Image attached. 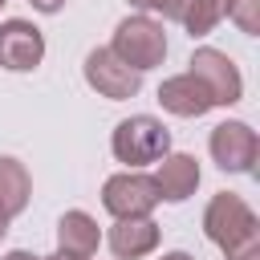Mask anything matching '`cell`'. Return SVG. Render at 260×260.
<instances>
[{
	"label": "cell",
	"mask_w": 260,
	"mask_h": 260,
	"mask_svg": "<svg viewBox=\"0 0 260 260\" xmlns=\"http://www.w3.org/2000/svg\"><path fill=\"white\" fill-rule=\"evenodd\" d=\"M28 4H32V8L41 12V16H57V12H61V8H65L69 0H28Z\"/></svg>",
	"instance_id": "obj_17"
},
{
	"label": "cell",
	"mask_w": 260,
	"mask_h": 260,
	"mask_svg": "<svg viewBox=\"0 0 260 260\" xmlns=\"http://www.w3.org/2000/svg\"><path fill=\"white\" fill-rule=\"evenodd\" d=\"M138 12H146V16H162V20H183V12H187V4L191 0H130Z\"/></svg>",
	"instance_id": "obj_16"
},
{
	"label": "cell",
	"mask_w": 260,
	"mask_h": 260,
	"mask_svg": "<svg viewBox=\"0 0 260 260\" xmlns=\"http://www.w3.org/2000/svg\"><path fill=\"white\" fill-rule=\"evenodd\" d=\"M158 106L167 110V114H175V118H203V114H211L215 106H211V93L199 85V77H191V73H175V77H162V85H158Z\"/></svg>",
	"instance_id": "obj_11"
},
{
	"label": "cell",
	"mask_w": 260,
	"mask_h": 260,
	"mask_svg": "<svg viewBox=\"0 0 260 260\" xmlns=\"http://www.w3.org/2000/svg\"><path fill=\"white\" fill-rule=\"evenodd\" d=\"M41 61H45V32L24 16L0 20V69L32 73Z\"/></svg>",
	"instance_id": "obj_8"
},
{
	"label": "cell",
	"mask_w": 260,
	"mask_h": 260,
	"mask_svg": "<svg viewBox=\"0 0 260 260\" xmlns=\"http://www.w3.org/2000/svg\"><path fill=\"white\" fill-rule=\"evenodd\" d=\"M8 223H12V219H8L4 211H0V244H4V236H8Z\"/></svg>",
	"instance_id": "obj_20"
},
{
	"label": "cell",
	"mask_w": 260,
	"mask_h": 260,
	"mask_svg": "<svg viewBox=\"0 0 260 260\" xmlns=\"http://www.w3.org/2000/svg\"><path fill=\"white\" fill-rule=\"evenodd\" d=\"M228 20H232L244 37H256V32H260V0H232V4H228Z\"/></svg>",
	"instance_id": "obj_15"
},
{
	"label": "cell",
	"mask_w": 260,
	"mask_h": 260,
	"mask_svg": "<svg viewBox=\"0 0 260 260\" xmlns=\"http://www.w3.org/2000/svg\"><path fill=\"white\" fill-rule=\"evenodd\" d=\"M158 203V187L146 171H118L102 183V207L114 219H146Z\"/></svg>",
	"instance_id": "obj_6"
},
{
	"label": "cell",
	"mask_w": 260,
	"mask_h": 260,
	"mask_svg": "<svg viewBox=\"0 0 260 260\" xmlns=\"http://www.w3.org/2000/svg\"><path fill=\"white\" fill-rule=\"evenodd\" d=\"M203 236L219 248V252H232L236 244L244 240H256L260 236V219L252 211V203L236 191H215L203 207Z\"/></svg>",
	"instance_id": "obj_3"
},
{
	"label": "cell",
	"mask_w": 260,
	"mask_h": 260,
	"mask_svg": "<svg viewBox=\"0 0 260 260\" xmlns=\"http://www.w3.org/2000/svg\"><path fill=\"white\" fill-rule=\"evenodd\" d=\"M41 260H77V256H65V252H53V256H41Z\"/></svg>",
	"instance_id": "obj_21"
},
{
	"label": "cell",
	"mask_w": 260,
	"mask_h": 260,
	"mask_svg": "<svg viewBox=\"0 0 260 260\" xmlns=\"http://www.w3.org/2000/svg\"><path fill=\"white\" fill-rule=\"evenodd\" d=\"M228 4H232V0H191L179 24L191 32V41L211 37V32H215V24H219V20H228Z\"/></svg>",
	"instance_id": "obj_14"
},
{
	"label": "cell",
	"mask_w": 260,
	"mask_h": 260,
	"mask_svg": "<svg viewBox=\"0 0 260 260\" xmlns=\"http://www.w3.org/2000/svg\"><path fill=\"white\" fill-rule=\"evenodd\" d=\"M187 73L199 77V85L211 93V106H236V102H244V73H240V65L223 49L199 45L191 53V61H187Z\"/></svg>",
	"instance_id": "obj_5"
},
{
	"label": "cell",
	"mask_w": 260,
	"mask_h": 260,
	"mask_svg": "<svg viewBox=\"0 0 260 260\" xmlns=\"http://www.w3.org/2000/svg\"><path fill=\"white\" fill-rule=\"evenodd\" d=\"M98 244H102V228H98V219L89 211L73 207V211H65L57 219V252L77 256V260H89L98 252Z\"/></svg>",
	"instance_id": "obj_12"
},
{
	"label": "cell",
	"mask_w": 260,
	"mask_h": 260,
	"mask_svg": "<svg viewBox=\"0 0 260 260\" xmlns=\"http://www.w3.org/2000/svg\"><path fill=\"white\" fill-rule=\"evenodd\" d=\"M150 179H154L162 203H187V199L195 195L203 171H199V158H195V154H187V150H167V154L158 158V171H154Z\"/></svg>",
	"instance_id": "obj_9"
},
{
	"label": "cell",
	"mask_w": 260,
	"mask_h": 260,
	"mask_svg": "<svg viewBox=\"0 0 260 260\" xmlns=\"http://www.w3.org/2000/svg\"><path fill=\"white\" fill-rule=\"evenodd\" d=\"M0 260H41V256H32L28 248H8V252H4Z\"/></svg>",
	"instance_id": "obj_18"
},
{
	"label": "cell",
	"mask_w": 260,
	"mask_h": 260,
	"mask_svg": "<svg viewBox=\"0 0 260 260\" xmlns=\"http://www.w3.org/2000/svg\"><path fill=\"white\" fill-rule=\"evenodd\" d=\"M110 53L118 61H126L134 73H150L167 61V32H162V20L146 16V12H130L114 24V37H110Z\"/></svg>",
	"instance_id": "obj_1"
},
{
	"label": "cell",
	"mask_w": 260,
	"mask_h": 260,
	"mask_svg": "<svg viewBox=\"0 0 260 260\" xmlns=\"http://www.w3.org/2000/svg\"><path fill=\"white\" fill-rule=\"evenodd\" d=\"M4 4H8V0H0V12H4Z\"/></svg>",
	"instance_id": "obj_22"
},
{
	"label": "cell",
	"mask_w": 260,
	"mask_h": 260,
	"mask_svg": "<svg viewBox=\"0 0 260 260\" xmlns=\"http://www.w3.org/2000/svg\"><path fill=\"white\" fill-rule=\"evenodd\" d=\"M81 77H85V85H89L98 98H106V102H126V98H138V89H142V73H134L126 61H118V57L110 53V45H98V49L85 53Z\"/></svg>",
	"instance_id": "obj_7"
},
{
	"label": "cell",
	"mask_w": 260,
	"mask_h": 260,
	"mask_svg": "<svg viewBox=\"0 0 260 260\" xmlns=\"http://www.w3.org/2000/svg\"><path fill=\"white\" fill-rule=\"evenodd\" d=\"M32 203V175L20 158L0 154V211L8 219H16L24 207Z\"/></svg>",
	"instance_id": "obj_13"
},
{
	"label": "cell",
	"mask_w": 260,
	"mask_h": 260,
	"mask_svg": "<svg viewBox=\"0 0 260 260\" xmlns=\"http://www.w3.org/2000/svg\"><path fill=\"white\" fill-rule=\"evenodd\" d=\"M171 150V130L162 126V118L154 114H130L114 126L110 134V154L126 167V171H142L150 162H158Z\"/></svg>",
	"instance_id": "obj_2"
},
{
	"label": "cell",
	"mask_w": 260,
	"mask_h": 260,
	"mask_svg": "<svg viewBox=\"0 0 260 260\" xmlns=\"http://www.w3.org/2000/svg\"><path fill=\"white\" fill-rule=\"evenodd\" d=\"M102 240L110 244L114 260H146V256H154L162 232H158V223L150 215L146 219H114V228Z\"/></svg>",
	"instance_id": "obj_10"
},
{
	"label": "cell",
	"mask_w": 260,
	"mask_h": 260,
	"mask_svg": "<svg viewBox=\"0 0 260 260\" xmlns=\"http://www.w3.org/2000/svg\"><path fill=\"white\" fill-rule=\"evenodd\" d=\"M207 154L223 175H252L260 158V134L240 118H223L207 134Z\"/></svg>",
	"instance_id": "obj_4"
},
{
	"label": "cell",
	"mask_w": 260,
	"mask_h": 260,
	"mask_svg": "<svg viewBox=\"0 0 260 260\" xmlns=\"http://www.w3.org/2000/svg\"><path fill=\"white\" fill-rule=\"evenodd\" d=\"M154 260H195V256L183 252V248H175V252H162V256H154Z\"/></svg>",
	"instance_id": "obj_19"
}]
</instances>
